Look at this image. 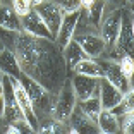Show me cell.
Segmentation results:
<instances>
[{"mask_svg":"<svg viewBox=\"0 0 134 134\" xmlns=\"http://www.w3.org/2000/svg\"><path fill=\"white\" fill-rule=\"evenodd\" d=\"M120 24H122V7L120 9H108L105 5L103 17H102L100 29H98L103 43H105V50H108V48L117 45L119 33H120Z\"/></svg>","mask_w":134,"mask_h":134,"instance_id":"obj_2","label":"cell"},{"mask_svg":"<svg viewBox=\"0 0 134 134\" xmlns=\"http://www.w3.org/2000/svg\"><path fill=\"white\" fill-rule=\"evenodd\" d=\"M72 74H83V76H91V77H102L103 69L100 65L98 59H90L84 57L81 59L74 67H72Z\"/></svg>","mask_w":134,"mask_h":134,"instance_id":"obj_18","label":"cell"},{"mask_svg":"<svg viewBox=\"0 0 134 134\" xmlns=\"http://www.w3.org/2000/svg\"><path fill=\"white\" fill-rule=\"evenodd\" d=\"M10 50L17 59L21 72L38 81L50 93H57L64 81L71 76L67 72L62 50L53 40L19 31L16 33Z\"/></svg>","mask_w":134,"mask_h":134,"instance_id":"obj_1","label":"cell"},{"mask_svg":"<svg viewBox=\"0 0 134 134\" xmlns=\"http://www.w3.org/2000/svg\"><path fill=\"white\" fill-rule=\"evenodd\" d=\"M55 2L64 12H74L81 9V0H52Z\"/></svg>","mask_w":134,"mask_h":134,"instance_id":"obj_25","label":"cell"},{"mask_svg":"<svg viewBox=\"0 0 134 134\" xmlns=\"http://www.w3.org/2000/svg\"><path fill=\"white\" fill-rule=\"evenodd\" d=\"M122 93L107 81L105 77L98 79V100L103 110H112L120 100H122Z\"/></svg>","mask_w":134,"mask_h":134,"instance_id":"obj_14","label":"cell"},{"mask_svg":"<svg viewBox=\"0 0 134 134\" xmlns=\"http://www.w3.org/2000/svg\"><path fill=\"white\" fill-rule=\"evenodd\" d=\"M72 40L83 48V52L90 59H100L103 55V52H105V43H103L102 36L98 33L79 31V33H74Z\"/></svg>","mask_w":134,"mask_h":134,"instance_id":"obj_7","label":"cell"},{"mask_svg":"<svg viewBox=\"0 0 134 134\" xmlns=\"http://www.w3.org/2000/svg\"><path fill=\"white\" fill-rule=\"evenodd\" d=\"M2 2H4V0H0V4H2Z\"/></svg>","mask_w":134,"mask_h":134,"instance_id":"obj_33","label":"cell"},{"mask_svg":"<svg viewBox=\"0 0 134 134\" xmlns=\"http://www.w3.org/2000/svg\"><path fill=\"white\" fill-rule=\"evenodd\" d=\"M62 55H64V62H65L67 72H69V74H72V67H74L81 59H84V57H86V53H84L83 48L79 47L74 40H71V41H69V43L62 48Z\"/></svg>","mask_w":134,"mask_h":134,"instance_id":"obj_19","label":"cell"},{"mask_svg":"<svg viewBox=\"0 0 134 134\" xmlns=\"http://www.w3.org/2000/svg\"><path fill=\"white\" fill-rule=\"evenodd\" d=\"M4 115V88H2V77H0V120Z\"/></svg>","mask_w":134,"mask_h":134,"instance_id":"obj_27","label":"cell"},{"mask_svg":"<svg viewBox=\"0 0 134 134\" xmlns=\"http://www.w3.org/2000/svg\"><path fill=\"white\" fill-rule=\"evenodd\" d=\"M119 124H120V132L131 134L134 131V112L120 115V117H119Z\"/></svg>","mask_w":134,"mask_h":134,"instance_id":"obj_23","label":"cell"},{"mask_svg":"<svg viewBox=\"0 0 134 134\" xmlns=\"http://www.w3.org/2000/svg\"><path fill=\"white\" fill-rule=\"evenodd\" d=\"M76 103V95L72 91L71 81L69 77L64 81V84L59 88V91L55 93V100H53V108H52V117L60 120V122H67V119L71 115V112L74 110Z\"/></svg>","mask_w":134,"mask_h":134,"instance_id":"obj_3","label":"cell"},{"mask_svg":"<svg viewBox=\"0 0 134 134\" xmlns=\"http://www.w3.org/2000/svg\"><path fill=\"white\" fill-rule=\"evenodd\" d=\"M93 2H95V0H81V7L86 9V7H90V5L93 4Z\"/></svg>","mask_w":134,"mask_h":134,"instance_id":"obj_28","label":"cell"},{"mask_svg":"<svg viewBox=\"0 0 134 134\" xmlns=\"http://www.w3.org/2000/svg\"><path fill=\"white\" fill-rule=\"evenodd\" d=\"M117 64H119V69L122 71V74L126 76V77L132 79V74H134V59H132V55H124Z\"/></svg>","mask_w":134,"mask_h":134,"instance_id":"obj_22","label":"cell"},{"mask_svg":"<svg viewBox=\"0 0 134 134\" xmlns=\"http://www.w3.org/2000/svg\"><path fill=\"white\" fill-rule=\"evenodd\" d=\"M33 9L40 14V17H41L43 23L47 24L48 31H50L52 35H53V38H55L57 29H59L60 21H62V17H64L65 12H64L55 2H52V0H43L40 5H36V7H33Z\"/></svg>","mask_w":134,"mask_h":134,"instance_id":"obj_9","label":"cell"},{"mask_svg":"<svg viewBox=\"0 0 134 134\" xmlns=\"http://www.w3.org/2000/svg\"><path fill=\"white\" fill-rule=\"evenodd\" d=\"M98 79L100 77H91V76H83V74L69 76V81H71L76 100L81 102V100H86V98L98 95Z\"/></svg>","mask_w":134,"mask_h":134,"instance_id":"obj_10","label":"cell"},{"mask_svg":"<svg viewBox=\"0 0 134 134\" xmlns=\"http://www.w3.org/2000/svg\"><path fill=\"white\" fill-rule=\"evenodd\" d=\"M43 2V0H29V4H31V7H36V5H40Z\"/></svg>","mask_w":134,"mask_h":134,"instance_id":"obj_29","label":"cell"},{"mask_svg":"<svg viewBox=\"0 0 134 134\" xmlns=\"http://www.w3.org/2000/svg\"><path fill=\"white\" fill-rule=\"evenodd\" d=\"M0 72L5 76H14V77H19V74H21L16 55L7 47L0 48Z\"/></svg>","mask_w":134,"mask_h":134,"instance_id":"obj_17","label":"cell"},{"mask_svg":"<svg viewBox=\"0 0 134 134\" xmlns=\"http://www.w3.org/2000/svg\"><path fill=\"white\" fill-rule=\"evenodd\" d=\"M77 107L81 108L84 115H86L90 120L96 124V119H98V114L102 112V105H100V100H98V95L91 96V98H86V100H81L77 102Z\"/></svg>","mask_w":134,"mask_h":134,"instance_id":"obj_21","label":"cell"},{"mask_svg":"<svg viewBox=\"0 0 134 134\" xmlns=\"http://www.w3.org/2000/svg\"><path fill=\"white\" fill-rule=\"evenodd\" d=\"M2 76H4V74H2V72H0V77H2Z\"/></svg>","mask_w":134,"mask_h":134,"instance_id":"obj_32","label":"cell"},{"mask_svg":"<svg viewBox=\"0 0 134 134\" xmlns=\"http://www.w3.org/2000/svg\"><path fill=\"white\" fill-rule=\"evenodd\" d=\"M9 4H10V7L14 9V12L19 17H23L24 14H28L33 9L31 4H29V0H9Z\"/></svg>","mask_w":134,"mask_h":134,"instance_id":"obj_24","label":"cell"},{"mask_svg":"<svg viewBox=\"0 0 134 134\" xmlns=\"http://www.w3.org/2000/svg\"><path fill=\"white\" fill-rule=\"evenodd\" d=\"M21 21V31L28 33L33 36H40V38H47V40H53V35L48 31L47 24L43 23V19L40 17V14L31 9L28 14H24L23 17H19Z\"/></svg>","mask_w":134,"mask_h":134,"instance_id":"obj_11","label":"cell"},{"mask_svg":"<svg viewBox=\"0 0 134 134\" xmlns=\"http://www.w3.org/2000/svg\"><path fill=\"white\" fill-rule=\"evenodd\" d=\"M9 79H10L12 90H14L16 102H17V105L21 107V110H23V115H24V119H26V122H28L29 126H31V129L36 132V129H38V117H36V114H35V108H33V103H31V100H29L28 93L24 91L23 84H21V81L17 77L9 76Z\"/></svg>","mask_w":134,"mask_h":134,"instance_id":"obj_5","label":"cell"},{"mask_svg":"<svg viewBox=\"0 0 134 134\" xmlns=\"http://www.w3.org/2000/svg\"><path fill=\"white\" fill-rule=\"evenodd\" d=\"M126 2H127V4H132V0H126Z\"/></svg>","mask_w":134,"mask_h":134,"instance_id":"obj_30","label":"cell"},{"mask_svg":"<svg viewBox=\"0 0 134 134\" xmlns=\"http://www.w3.org/2000/svg\"><path fill=\"white\" fill-rule=\"evenodd\" d=\"M67 127H69V132L71 134H98V127L93 120L86 117V115L81 112V108L76 103L74 110L71 112L69 119H67Z\"/></svg>","mask_w":134,"mask_h":134,"instance_id":"obj_13","label":"cell"},{"mask_svg":"<svg viewBox=\"0 0 134 134\" xmlns=\"http://www.w3.org/2000/svg\"><path fill=\"white\" fill-rule=\"evenodd\" d=\"M2 88H4V115H2V122L4 124H17V122L26 120L24 115H23L21 107L16 102L10 79L5 74L2 76Z\"/></svg>","mask_w":134,"mask_h":134,"instance_id":"obj_4","label":"cell"},{"mask_svg":"<svg viewBox=\"0 0 134 134\" xmlns=\"http://www.w3.org/2000/svg\"><path fill=\"white\" fill-rule=\"evenodd\" d=\"M2 47H4V43H2V41H0V48H2Z\"/></svg>","mask_w":134,"mask_h":134,"instance_id":"obj_31","label":"cell"},{"mask_svg":"<svg viewBox=\"0 0 134 134\" xmlns=\"http://www.w3.org/2000/svg\"><path fill=\"white\" fill-rule=\"evenodd\" d=\"M81 10V9H79ZM79 10H74V12H65L60 21V26L57 29V35L53 38L55 45L62 50L69 41L72 40L74 36V31H76V24H77V19H79Z\"/></svg>","mask_w":134,"mask_h":134,"instance_id":"obj_12","label":"cell"},{"mask_svg":"<svg viewBox=\"0 0 134 134\" xmlns=\"http://www.w3.org/2000/svg\"><path fill=\"white\" fill-rule=\"evenodd\" d=\"M105 5L108 9H120V7H126L129 5L126 0H105Z\"/></svg>","mask_w":134,"mask_h":134,"instance_id":"obj_26","label":"cell"},{"mask_svg":"<svg viewBox=\"0 0 134 134\" xmlns=\"http://www.w3.org/2000/svg\"><path fill=\"white\" fill-rule=\"evenodd\" d=\"M100 65L103 69V76L110 84H114L120 93H127L129 90H132V79L126 77L122 74V71L119 69V64L114 62V60H107V59H98Z\"/></svg>","mask_w":134,"mask_h":134,"instance_id":"obj_6","label":"cell"},{"mask_svg":"<svg viewBox=\"0 0 134 134\" xmlns=\"http://www.w3.org/2000/svg\"><path fill=\"white\" fill-rule=\"evenodd\" d=\"M96 127H98V134H117L120 132V124H119V117L112 110H103L98 114L96 119Z\"/></svg>","mask_w":134,"mask_h":134,"instance_id":"obj_15","label":"cell"},{"mask_svg":"<svg viewBox=\"0 0 134 134\" xmlns=\"http://www.w3.org/2000/svg\"><path fill=\"white\" fill-rule=\"evenodd\" d=\"M36 132L40 134H62V132H69V127H67V122H60L53 117H47L41 119L38 122V129Z\"/></svg>","mask_w":134,"mask_h":134,"instance_id":"obj_20","label":"cell"},{"mask_svg":"<svg viewBox=\"0 0 134 134\" xmlns=\"http://www.w3.org/2000/svg\"><path fill=\"white\" fill-rule=\"evenodd\" d=\"M117 47H120L127 55H132L134 52V19L131 5L122 7V24H120Z\"/></svg>","mask_w":134,"mask_h":134,"instance_id":"obj_8","label":"cell"},{"mask_svg":"<svg viewBox=\"0 0 134 134\" xmlns=\"http://www.w3.org/2000/svg\"><path fill=\"white\" fill-rule=\"evenodd\" d=\"M0 28L7 29V31H14V33L21 31L19 16L14 12V9L10 7L9 2H7V4H5V2L0 4Z\"/></svg>","mask_w":134,"mask_h":134,"instance_id":"obj_16","label":"cell"}]
</instances>
